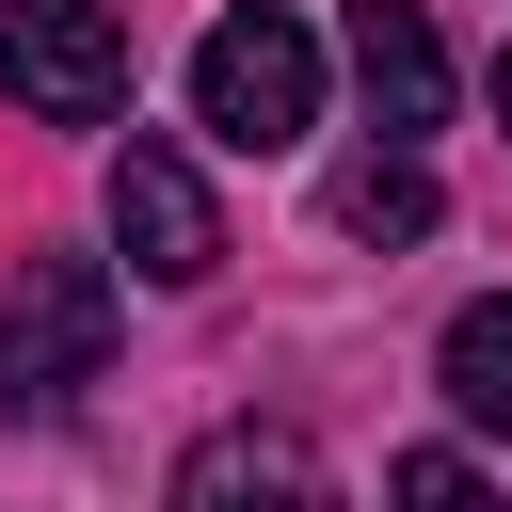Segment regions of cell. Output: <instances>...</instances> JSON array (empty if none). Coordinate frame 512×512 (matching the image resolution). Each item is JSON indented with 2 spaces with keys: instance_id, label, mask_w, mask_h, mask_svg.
I'll use <instances>...</instances> for the list:
<instances>
[{
  "instance_id": "1",
  "label": "cell",
  "mask_w": 512,
  "mask_h": 512,
  "mask_svg": "<svg viewBox=\"0 0 512 512\" xmlns=\"http://www.w3.org/2000/svg\"><path fill=\"white\" fill-rule=\"evenodd\" d=\"M192 128L208 144H240V160H272V144H304L320 128V32L304 16H224L208 48H192Z\"/></svg>"
},
{
  "instance_id": "2",
  "label": "cell",
  "mask_w": 512,
  "mask_h": 512,
  "mask_svg": "<svg viewBox=\"0 0 512 512\" xmlns=\"http://www.w3.org/2000/svg\"><path fill=\"white\" fill-rule=\"evenodd\" d=\"M112 352V272L96 256H32L0 288V416H64Z\"/></svg>"
},
{
  "instance_id": "3",
  "label": "cell",
  "mask_w": 512,
  "mask_h": 512,
  "mask_svg": "<svg viewBox=\"0 0 512 512\" xmlns=\"http://www.w3.org/2000/svg\"><path fill=\"white\" fill-rule=\"evenodd\" d=\"M0 96L48 128L128 112V16L112 0H0Z\"/></svg>"
},
{
  "instance_id": "4",
  "label": "cell",
  "mask_w": 512,
  "mask_h": 512,
  "mask_svg": "<svg viewBox=\"0 0 512 512\" xmlns=\"http://www.w3.org/2000/svg\"><path fill=\"white\" fill-rule=\"evenodd\" d=\"M112 240H128V272L144 288H208L224 272V208H208V176L176 160V144H112Z\"/></svg>"
},
{
  "instance_id": "5",
  "label": "cell",
  "mask_w": 512,
  "mask_h": 512,
  "mask_svg": "<svg viewBox=\"0 0 512 512\" xmlns=\"http://www.w3.org/2000/svg\"><path fill=\"white\" fill-rule=\"evenodd\" d=\"M176 512H336V480H320V448L288 416H224V432H192Z\"/></svg>"
},
{
  "instance_id": "6",
  "label": "cell",
  "mask_w": 512,
  "mask_h": 512,
  "mask_svg": "<svg viewBox=\"0 0 512 512\" xmlns=\"http://www.w3.org/2000/svg\"><path fill=\"white\" fill-rule=\"evenodd\" d=\"M336 48H352V80H368V128H384V144L448 128V32H432L416 0H336Z\"/></svg>"
},
{
  "instance_id": "7",
  "label": "cell",
  "mask_w": 512,
  "mask_h": 512,
  "mask_svg": "<svg viewBox=\"0 0 512 512\" xmlns=\"http://www.w3.org/2000/svg\"><path fill=\"white\" fill-rule=\"evenodd\" d=\"M320 224H336V240H432V160H416V144H352V160L320 176Z\"/></svg>"
},
{
  "instance_id": "8",
  "label": "cell",
  "mask_w": 512,
  "mask_h": 512,
  "mask_svg": "<svg viewBox=\"0 0 512 512\" xmlns=\"http://www.w3.org/2000/svg\"><path fill=\"white\" fill-rule=\"evenodd\" d=\"M432 384H448L480 432H512V304H464V320H448V352H432Z\"/></svg>"
},
{
  "instance_id": "9",
  "label": "cell",
  "mask_w": 512,
  "mask_h": 512,
  "mask_svg": "<svg viewBox=\"0 0 512 512\" xmlns=\"http://www.w3.org/2000/svg\"><path fill=\"white\" fill-rule=\"evenodd\" d=\"M384 512H512V496H496L464 448H400V464H384Z\"/></svg>"
},
{
  "instance_id": "10",
  "label": "cell",
  "mask_w": 512,
  "mask_h": 512,
  "mask_svg": "<svg viewBox=\"0 0 512 512\" xmlns=\"http://www.w3.org/2000/svg\"><path fill=\"white\" fill-rule=\"evenodd\" d=\"M496 112H512V48H496Z\"/></svg>"
}]
</instances>
